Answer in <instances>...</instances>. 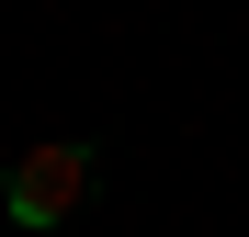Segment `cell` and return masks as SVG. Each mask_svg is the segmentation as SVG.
Instances as JSON below:
<instances>
[{
	"instance_id": "6da1fadb",
	"label": "cell",
	"mask_w": 249,
	"mask_h": 237,
	"mask_svg": "<svg viewBox=\"0 0 249 237\" xmlns=\"http://www.w3.org/2000/svg\"><path fill=\"white\" fill-rule=\"evenodd\" d=\"M79 204H91V147H79V136H34L12 170H0V215L34 226V237H57Z\"/></svg>"
}]
</instances>
